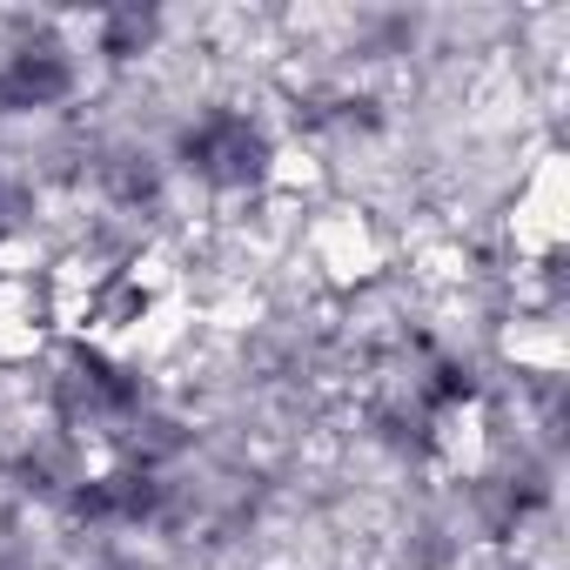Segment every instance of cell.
Instances as JSON below:
<instances>
[{"label": "cell", "instance_id": "cell-1", "mask_svg": "<svg viewBox=\"0 0 570 570\" xmlns=\"http://www.w3.org/2000/svg\"><path fill=\"white\" fill-rule=\"evenodd\" d=\"M148 410L141 396V376L128 363H115L108 350L95 343H75L61 356V376H55V416L68 430H135Z\"/></svg>", "mask_w": 570, "mask_h": 570}, {"label": "cell", "instance_id": "cell-2", "mask_svg": "<svg viewBox=\"0 0 570 570\" xmlns=\"http://www.w3.org/2000/svg\"><path fill=\"white\" fill-rule=\"evenodd\" d=\"M175 161H181L195 181H208V188H255V181L268 175L275 148H268V128H262L255 115H242V108H208V115H195V121L181 128Z\"/></svg>", "mask_w": 570, "mask_h": 570}, {"label": "cell", "instance_id": "cell-3", "mask_svg": "<svg viewBox=\"0 0 570 570\" xmlns=\"http://www.w3.org/2000/svg\"><path fill=\"white\" fill-rule=\"evenodd\" d=\"M68 95H75V55L61 35L35 28L28 41L0 55V115H41V108H61Z\"/></svg>", "mask_w": 570, "mask_h": 570}, {"label": "cell", "instance_id": "cell-4", "mask_svg": "<svg viewBox=\"0 0 570 570\" xmlns=\"http://www.w3.org/2000/svg\"><path fill=\"white\" fill-rule=\"evenodd\" d=\"M68 510L81 517V523H155L161 510H168V483H161V470L155 463H121V470H108V476H81L75 490H68Z\"/></svg>", "mask_w": 570, "mask_h": 570}, {"label": "cell", "instance_id": "cell-5", "mask_svg": "<svg viewBox=\"0 0 570 570\" xmlns=\"http://www.w3.org/2000/svg\"><path fill=\"white\" fill-rule=\"evenodd\" d=\"M101 181H108V195H115L121 208H141V202L161 195V168H155V155H135V148H115V155L101 161Z\"/></svg>", "mask_w": 570, "mask_h": 570}, {"label": "cell", "instance_id": "cell-6", "mask_svg": "<svg viewBox=\"0 0 570 570\" xmlns=\"http://www.w3.org/2000/svg\"><path fill=\"white\" fill-rule=\"evenodd\" d=\"M155 35H161V14H155V8H115V14H101V55H108V61L148 55Z\"/></svg>", "mask_w": 570, "mask_h": 570}, {"label": "cell", "instance_id": "cell-7", "mask_svg": "<svg viewBox=\"0 0 570 570\" xmlns=\"http://www.w3.org/2000/svg\"><path fill=\"white\" fill-rule=\"evenodd\" d=\"M14 483H21V490H75V483H81V470H75V450H68V443L28 450V456L14 463Z\"/></svg>", "mask_w": 570, "mask_h": 570}, {"label": "cell", "instance_id": "cell-8", "mask_svg": "<svg viewBox=\"0 0 570 570\" xmlns=\"http://www.w3.org/2000/svg\"><path fill=\"white\" fill-rule=\"evenodd\" d=\"M35 222V188L21 181V175H8V168H0V242H8V235H21Z\"/></svg>", "mask_w": 570, "mask_h": 570}, {"label": "cell", "instance_id": "cell-9", "mask_svg": "<svg viewBox=\"0 0 570 570\" xmlns=\"http://www.w3.org/2000/svg\"><path fill=\"white\" fill-rule=\"evenodd\" d=\"M0 570H21V563H14V557H0Z\"/></svg>", "mask_w": 570, "mask_h": 570}]
</instances>
